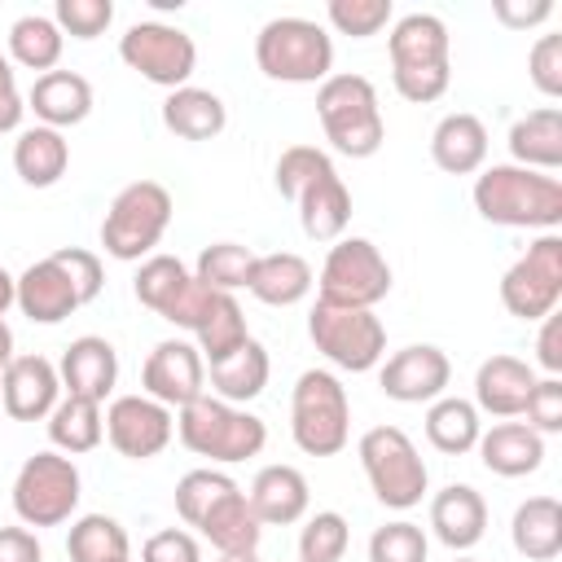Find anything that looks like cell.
<instances>
[{
  "mask_svg": "<svg viewBox=\"0 0 562 562\" xmlns=\"http://www.w3.org/2000/svg\"><path fill=\"white\" fill-rule=\"evenodd\" d=\"M474 211L501 228L553 233L562 224V180L518 162H492L474 176Z\"/></svg>",
  "mask_w": 562,
  "mask_h": 562,
  "instance_id": "obj_1",
  "label": "cell"
},
{
  "mask_svg": "<svg viewBox=\"0 0 562 562\" xmlns=\"http://www.w3.org/2000/svg\"><path fill=\"white\" fill-rule=\"evenodd\" d=\"M448 26L435 13H404L391 35H386V53H391V83L404 101H439L452 83V61H448Z\"/></svg>",
  "mask_w": 562,
  "mask_h": 562,
  "instance_id": "obj_2",
  "label": "cell"
},
{
  "mask_svg": "<svg viewBox=\"0 0 562 562\" xmlns=\"http://www.w3.org/2000/svg\"><path fill=\"white\" fill-rule=\"evenodd\" d=\"M316 119L325 127V140L347 158H373L386 140L378 88L364 75H329L316 88Z\"/></svg>",
  "mask_w": 562,
  "mask_h": 562,
  "instance_id": "obj_3",
  "label": "cell"
},
{
  "mask_svg": "<svg viewBox=\"0 0 562 562\" xmlns=\"http://www.w3.org/2000/svg\"><path fill=\"white\" fill-rule=\"evenodd\" d=\"M176 435H180V443L189 452L211 457L220 465L259 457L263 443H268L263 417H255V413H246L237 404H224L220 395H198L193 404L176 408Z\"/></svg>",
  "mask_w": 562,
  "mask_h": 562,
  "instance_id": "obj_4",
  "label": "cell"
},
{
  "mask_svg": "<svg viewBox=\"0 0 562 562\" xmlns=\"http://www.w3.org/2000/svg\"><path fill=\"white\" fill-rule=\"evenodd\" d=\"M255 66L277 83H325L334 75V40L312 18H272L255 35Z\"/></svg>",
  "mask_w": 562,
  "mask_h": 562,
  "instance_id": "obj_5",
  "label": "cell"
},
{
  "mask_svg": "<svg viewBox=\"0 0 562 562\" xmlns=\"http://www.w3.org/2000/svg\"><path fill=\"white\" fill-rule=\"evenodd\" d=\"M290 435L307 457H334L351 439V404L347 386L329 369H307L290 395Z\"/></svg>",
  "mask_w": 562,
  "mask_h": 562,
  "instance_id": "obj_6",
  "label": "cell"
},
{
  "mask_svg": "<svg viewBox=\"0 0 562 562\" xmlns=\"http://www.w3.org/2000/svg\"><path fill=\"white\" fill-rule=\"evenodd\" d=\"M167 224H171V193L158 180H132L114 193L101 220V246L110 259L136 263V259H149Z\"/></svg>",
  "mask_w": 562,
  "mask_h": 562,
  "instance_id": "obj_7",
  "label": "cell"
},
{
  "mask_svg": "<svg viewBox=\"0 0 562 562\" xmlns=\"http://www.w3.org/2000/svg\"><path fill=\"white\" fill-rule=\"evenodd\" d=\"M356 452H360V465H364V479H369L373 496L386 509H413V505H422V496L430 487V470H426L417 443L400 426H373V430H364L360 443H356Z\"/></svg>",
  "mask_w": 562,
  "mask_h": 562,
  "instance_id": "obj_8",
  "label": "cell"
},
{
  "mask_svg": "<svg viewBox=\"0 0 562 562\" xmlns=\"http://www.w3.org/2000/svg\"><path fill=\"white\" fill-rule=\"evenodd\" d=\"M391 294V263L369 237H338L316 277V303L329 307H364Z\"/></svg>",
  "mask_w": 562,
  "mask_h": 562,
  "instance_id": "obj_9",
  "label": "cell"
},
{
  "mask_svg": "<svg viewBox=\"0 0 562 562\" xmlns=\"http://www.w3.org/2000/svg\"><path fill=\"white\" fill-rule=\"evenodd\" d=\"M79 465L61 452H35L13 479V514L26 527H61L79 509Z\"/></svg>",
  "mask_w": 562,
  "mask_h": 562,
  "instance_id": "obj_10",
  "label": "cell"
},
{
  "mask_svg": "<svg viewBox=\"0 0 562 562\" xmlns=\"http://www.w3.org/2000/svg\"><path fill=\"white\" fill-rule=\"evenodd\" d=\"M307 334H312L316 351L347 373H369L386 356V325L364 307L316 303L307 316Z\"/></svg>",
  "mask_w": 562,
  "mask_h": 562,
  "instance_id": "obj_11",
  "label": "cell"
},
{
  "mask_svg": "<svg viewBox=\"0 0 562 562\" xmlns=\"http://www.w3.org/2000/svg\"><path fill=\"white\" fill-rule=\"evenodd\" d=\"M119 57L140 79L176 92L189 83L193 66H198V44L189 31H180L171 22H136L119 35Z\"/></svg>",
  "mask_w": 562,
  "mask_h": 562,
  "instance_id": "obj_12",
  "label": "cell"
},
{
  "mask_svg": "<svg viewBox=\"0 0 562 562\" xmlns=\"http://www.w3.org/2000/svg\"><path fill=\"white\" fill-rule=\"evenodd\" d=\"M562 299V237L540 233L501 277V303L518 321H544Z\"/></svg>",
  "mask_w": 562,
  "mask_h": 562,
  "instance_id": "obj_13",
  "label": "cell"
},
{
  "mask_svg": "<svg viewBox=\"0 0 562 562\" xmlns=\"http://www.w3.org/2000/svg\"><path fill=\"white\" fill-rule=\"evenodd\" d=\"M176 435V417L167 404L149 395H119L105 408V439L119 457L127 461H149L158 457Z\"/></svg>",
  "mask_w": 562,
  "mask_h": 562,
  "instance_id": "obj_14",
  "label": "cell"
},
{
  "mask_svg": "<svg viewBox=\"0 0 562 562\" xmlns=\"http://www.w3.org/2000/svg\"><path fill=\"white\" fill-rule=\"evenodd\" d=\"M140 386L149 400L167 404V408H184L198 395H206V360L193 342L184 338H162L140 369Z\"/></svg>",
  "mask_w": 562,
  "mask_h": 562,
  "instance_id": "obj_15",
  "label": "cell"
},
{
  "mask_svg": "<svg viewBox=\"0 0 562 562\" xmlns=\"http://www.w3.org/2000/svg\"><path fill=\"white\" fill-rule=\"evenodd\" d=\"M378 382H382L386 400H395V404H430L448 391L452 364L435 342H413V347H400L395 356H386Z\"/></svg>",
  "mask_w": 562,
  "mask_h": 562,
  "instance_id": "obj_16",
  "label": "cell"
},
{
  "mask_svg": "<svg viewBox=\"0 0 562 562\" xmlns=\"http://www.w3.org/2000/svg\"><path fill=\"white\" fill-rule=\"evenodd\" d=\"M61 400V378L57 364L44 356H13L0 373V404L13 422H40L57 408Z\"/></svg>",
  "mask_w": 562,
  "mask_h": 562,
  "instance_id": "obj_17",
  "label": "cell"
},
{
  "mask_svg": "<svg viewBox=\"0 0 562 562\" xmlns=\"http://www.w3.org/2000/svg\"><path fill=\"white\" fill-rule=\"evenodd\" d=\"M83 303H79V290H75V281L66 277V268L53 259V255H44V259H35L22 277H18V312L26 316V321H35V325H57V321H66L70 312H79Z\"/></svg>",
  "mask_w": 562,
  "mask_h": 562,
  "instance_id": "obj_18",
  "label": "cell"
},
{
  "mask_svg": "<svg viewBox=\"0 0 562 562\" xmlns=\"http://www.w3.org/2000/svg\"><path fill=\"white\" fill-rule=\"evenodd\" d=\"M57 378H61V391L75 395V400H92V404H105V395L114 391L119 382V351L97 338V334H83L66 347L61 364H57Z\"/></svg>",
  "mask_w": 562,
  "mask_h": 562,
  "instance_id": "obj_19",
  "label": "cell"
},
{
  "mask_svg": "<svg viewBox=\"0 0 562 562\" xmlns=\"http://www.w3.org/2000/svg\"><path fill=\"white\" fill-rule=\"evenodd\" d=\"M536 386V369L518 356H487L474 373V408L487 417H522Z\"/></svg>",
  "mask_w": 562,
  "mask_h": 562,
  "instance_id": "obj_20",
  "label": "cell"
},
{
  "mask_svg": "<svg viewBox=\"0 0 562 562\" xmlns=\"http://www.w3.org/2000/svg\"><path fill=\"white\" fill-rule=\"evenodd\" d=\"M26 110H35V119L44 127H75L92 114V83L79 75V70H48V75H35L31 92H26Z\"/></svg>",
  "mask_w": 562,
  "mask_h": 562,
  "instance_id": "obj_21",
  "label": "cell"
},
{
  "mask_svg": "<svg viewBox=\"0 0 562 562\" xmlns=\"http://www.w3.org/2000/svg\"><path fill=\"white\" fill-rule=\"evenodd\" d=\"M430 158L448 176H474L487 162V127L470 110H452L430 132Z\"/></svg>",
  "mask_w": 562,
  "mask_h": 562,
  "instance_id": "obj_22",
  "label": "cell"
},
{
  "mask_svg": "<svg viewBox=\"0 0 562 562\" xmlns=\"http://www.w3.org/2000/svg\"><path fill=\"white\" fill-rule=\"evenodd\" d=\"M479 461L483 470L501 479H522L544 465V435H536L527 422H496L492 430L479 435Z\"/></svg>",
  "mask_w": 562,
  "mask_h": 562,
  "instance_id": "obj_23",
  "label": "cell"
},
{
  "mask_svg": "<svg viewBox=\"0 0 562 562\" xmlns=\"http://www.w3.org/2000/svg\"><path fill=\"white\" fill-rule=\"evenodd\" d=\"M430 527H435L439 544H448L452 553H465L487 531V505L470 483H448L430 501Z\"/></svg>",
  "mask_w": 562,
  "mask_h": 562,
  "instance_id": "obj_24",
  "label": "cell"
},
{
  "mask_svg": "<svg viewBox=\"0 0 562 562\" xmlns=\"http://www.w3.org/2000/svg\"><path fill=\"white\" fill-rule=\"evenodd\" d=\"M246 501H250V509H255V518L263 527H290V522H299L307 514L312 492H307L303 470H294V465H263L255 474Z\"/></svg>",
  "mask_w": 562,
  "mask_h": 562,
  "instance_id": "obj_25",
  "label": "cell"
},
{
  "mask_svg": "<svg viewBox=\"0 0 562 562\" xmlns=\"http://www.w3.org/2000/svg\"><path fill=\"white\" fill-rule=\"evenodd\" d=\"M294 206H299V224H303V233H307L312 241H338V237L347 233L351 193H347V184H342V176H338L334 167L321 171V176L294 198Z\"/></svg>",
  "mask_w": 562,
  "mask_h": 562,
  "instance_id": "obj_26",
  "label": "cell"
},
{
  "mask_svg": "<svg viewBox=\"0 0 562 562\" xmlns=\"http://www.w3.org/2000/svg\"><path fill=\"white\" fill-rule=\"evenodd\" d=\"M198 531H202V540H211V549H220V553H255V549H259V536H263V522L255 518L246 492L233 483V487L198 518Z\"/></svg>",
  "mask_w": 562,
  "mask_h": 562,
  "instance_id": "obj_27",
  "label": "cell"
},
{
  "mask_svg": "<svg viewBox=\"0 0 562 562\" xmlns=\"http://www.w3.org/2000/svg\"><path fill=\"white\" fill-rule=\"evenodd\" d=\"M70 167V140L57 127H22L13 140V171L31 189H53Z\"/></svg>",
  "mask_w": 562,
  "mask_h": 562,
  "instance_id": "obj_28",
  "label": "cell"
},
{
  "mask_svg": "<svg viewBox=\"0 0 562 562\" xmlns=\"http://www.w3.org/2000/svg\"><path fill=\"white\" fill-rule=\"evenodd\" d=\"M162 127L171 136H180V140H211V136H220L228 127V105L211 88L184 83V88L167 92V101H162Z\"/></svg>",
  "mask_w": 562,
  "mask_h": 562,
  "instance_id": "obj_29",
  "label": "cell"
},
{
  "mask_svg": "<svg viewBox=\"0 0 562 562\" xmlns=\"http://www.w3.org/2000/svg\"><path fill=\"white\" fill-rule=\"evenodd\" d=\"M509 154L518 167L531 171H558L562 167V110L558 105H540L522 119H514L509 127Z\"/></svg>",
  "mask_w": 562,
  "mask_h": 562,
  "instance_id": "obj_30",
  "label": "cell"
},
{
  "mask_svg": "<svg viewBox=\"0 0 562 562\" xmlns=\"http://www.w3.org/2000/svg\"><path fill=\"white\" fill-rule=\"evenodd\" d=\"M312 285H316L312 263L294 250H277V255H255V272L246 290L268 307H294L307 299Z\"/></svg>",
  "mask_w": 562,
  "mask_h": 562,
  "instance_id": "obj_31",
  "label": "cell"
},
{
  "mask_svg": "<svg viewBox=\"0 0 562 562\" xmlns=\"http://www.w3.org/2000/svg\"><path fill=\"white\" fill-rule=\"evenodd\" d=\"M509 540L527 562H553L562 553V505L553 496H527L509 518Z\"/></svg>",
  "mask_w": 562,
  "mask_h": 562,
  "instance_id": "obj_32",
  "label": "cell"
},
{
  "mask_svg": "<svg viewBox=\"0 0 562 562\" xmlns=\"http://www.w3.org/2000/svg\"><path fill=\"white\" fill-rule=\"evenodd\" d=\"M268 373H272V360H268L263 342L259 338H246L233 356H224V360L211 364V386H215V395L224 404H246V400L263 395Z\"/></svg>",
  "mask_w": 562,
  "mask_h": 562,
  "instance_id": "obj_33",
  "label": "cell"
},
{
  "mask_svg": "<svg viewBox=\"0 0 562 562\" xmlns=\"http://www.w3.org/2000/svg\"><path fill=\"white\" fill-rule=\"evenodd\" d=\"M48 439L61 457H79V452H92L101 439H105V417H101V404L92 400H75V395H61L57 408L48 413Z\"/></svg>",
  "mask_w": 562,
  "mask_h": 562,
  "instance_id": "obj_34",
  "label": "cell"
},
{
  "mask_svg": "<svg viewBox=\"0 0 562 562\" xmlns=\"http://www.w3.org/2000/svg\"><path fill=\"white\" fill-rule=\"evenodd\" d=\"M479 435H483V422H479V408L470 400H461V395L430 400V408H426V439H430V448H439L448 457H461V452H470L479 443Z\"/></svg>",
  "mask_w": 562,
  "mask_h": 562,
  "instance_id": "obj_35",
  "label": "cell"
},
{
  "mask_svg": "<svg viewBox=\"0 0 562 562\" xmlns=\"http://www.w3.org/2000/svg\"><path fill=\"white\" fill-rule=\"evenodd\" d=\"M61 48H66V35H61L57 22L44 18V13H26V18H18V22L9 26V57H13L18 66H26V70H40V75L57 70Z\"/></svg>",
  "mask_w": 562,
  "mask_h": 562,
  "instance_id": "obj_36",
  "label": "cell"
},
{
  "mask_svg": "<svg viewBox=\"0 0 562 562\" xmlns=\"http://www.w3.org/2000/svg\"><path fill=\"white\" fill-rule=\"evenodd\" d=\"M127 549H132L127 531L110 514H83L70 522V536H66L70 562H119V558H132Z\"/></svg>",
  "mask_w": 562,
  "mask_h": 562,
  "instance_id": "obj_37",
  "label": "cell"
},
{
  "mask_svg": "<svg viewBox=\"0 0 562 562\" xmlns=\"http://www.w3.org/2000/svg\"><path fill=\"white\" fill-rule=\"evenodd\" d=\"M193 338H198V351H202V360H206V364H215V360L233 356V351L250 338V329H246V316H241L237 299H233V294H215V303H211V312L202 316V325L193 329Z\"/></svg>",
  "mask_w": 562,
  "mask_h": 562,
  "instance_id": "obj_38",
  "label": "cell"
},
{
  "mask_svg": "<svg viewBox=\"0 0 562 562\" xmlns=\"http://www.w3.org/2000/svg\"><path fill=\"white\" fill-rule=\"evenodd\" d=\"M250 272H255V250L237 246V241H215L198 255V268L193 277L220 294H233V290H246L250 285Z\"/></svg>",
  "mask_w": 562,
  "mask_h": 562,
  "instance_id": "obj_39",
  "label": "cell"
},
{
  "mask_svg": "<svg viewBox=\"0 0 562 562\" xmlns=\"http://www.w3.org/2000/svg\"><path fill=\"white\" fill-rule=\"evenodd\" d=\"M193 272L176 259V255H149V259H140V268H136V281H132V290H136V299L149 307V312H167V303L184 290V281H189Z\"/></svg>",
  "mask_w": 562,
  "mask_h": 562,
  "instance_id": "obj_40",
  "label": "cell"
},
{
  "mask_svg": "<svg viewBox=\"0 0 562 562\" xmlns=\"http://www.w3.org/2000/svg\"><path fill=\"white\" fill-rule=\"evenodd\" d=\"M347 544H351L347 518L338 509H321L299 531V562H338L347 553Z\"/></svg>",
  "mask_w": 562,
  "mask_h": 562,
  "instance_id": "obj_41",
  "label": "cell"
},
{
  "mask_svg": "<svg viewBox=\"0 0 562 562\" xmlns=\"http://www.w3.org/2000/svg\"><path fill=\"white\" fill-rule=\"evenodd\" d=\"M426 553H430V540L408 518L386 522L369 536V562H426Z\"/></svg>",
  "mask_w": 562,
  "mask_h": 562,
  "instance_id": "obj_42",
  "label": "cell"
},
{
  "mask_svg": "<svg viewBox=\"0 0 562 562\" xmlns=\"http://www.w3.org/2000/svg\"><path fill=\"white\" fill-rule=\"evenodd\" d=\"M325 18H329V26L338 35L369 40V35H378L395 18V9H391V0H329Z\"/></svg>",
  "mask_w": 562,
  "mask_h": 562,
  "instance_id": "obj_43",
  "label": "cell"
},
{
  "mask_svg": "<svg viewBox=\"0 0 562 562\" xmlns=\"http://www.w3.org/2000/svg\"><path fill=\"white\" fill-rule=\"evenodd\" d=\"M334 162H329V154L325 149H316V145H290V149H281V158H277V171H272V180H277V193L281 198H299L321 171H329Z\"/></svg>",
  "mask_w": 562,
  "mask_h": 562,
  "instance_id": "obj_44",
  "label": "cell"
},
{
  "mask_svg": "<svg viewBox=\"0 0 562 562\" xmlns=\"http://www.w3.org/2000/svg\"><path fill=\"white\" fill-rule=\"evenodd\" d=\"M233 487L228 474L220 470H189L180 483H176V514L184 518V527H198V518Z\"/></svg>",
  "mask_w": 562,
  "mask_h": 562,
  "instance_id": "obj_45",
  "label": "cell"
},
{
  "mask_svg": "<svg viewBox=\"0 0 562 562\" xmlns=\"http://www.w3.org/2000/svg\"><path fill=\"white\" fill-rule=\"evenodd\" d=\"M53 22H57L61 35L97 40V35L110 31V22H114V4H110V0H57Z\"/></svg>",
  "mask_w": 562,
  "mask_h": 562,
  "instance_id": "obj_46",
  "label": "cell"
},
{
  "mask_svg": "<svg viewBox=\"0 0 562 562\" xmlns=\"http://www.w3.org/2000/svg\"><path fill=\"white\" fill-rule=\"evenodd\" d=\"M522 417L536 435H558L562 430V378H536Z\"/></svg>",
  "mask_w": 562,
  "mask_h": 562,
  "instance_id": "obj_47",
  "label": "cell"
},
{
  "mask_svg": "<svg viewBox=\"0 0 562 562\" xmlns=\"http://www.w3.org/2000/svg\"><path fill=\"white\" fill-rule=\"evenodd\" d=\"M527 75L531 83L553 101L562 97V35H540L527 53Z\"/></svg>",
  "mask_w": 562,
  "mask_h": 562,
  "instance_id": "obj_48",
  "label": "cell"
},
{
  "mask_svg": "<svg viewBox=\"0 0 562 562\" xmlns=\"http://www.w3.org/2000/svg\"><path fill=\"white\" fill-rule=\"evenodd\" d=\"M53 259H57V263L66 268V277L75 281L79 303H92V299L101 294L105 272H101V259H97L92 250H83V246H61V250H53Z\"/></svg>",
  "mask_w": 562,
  "mask_h": 562,
  "instance_id": "obj_49",
  "label": "cell"
},
{
  "mask_svg": "<svg viewBox=\"0 0 562 562\" xmlns=\"http://www.w3.org/2000/svg\"><path fill=\"white\" fill-rule=\"evenodd\" d=\"M215 294H220V290L202 285L198 277H189V281H184V290H180V294H176V299L167 303L162 321H167V325H180V329H198V325H202V316L211 312Z\"/></svg>",
  "mask_w": 562,
  "mask_h": 562,
  "instance_id": "obj_50",
  "label": "cell"
},
{
  "mask_svg": "<svg viewBox=\"0 0 562 562\" xmlns=\"http://www.w3.org/2000/svg\"><path fill=\"white\" fill-rule=\"evenodd\" d=\"M140 562H202V549L184 527H167V531H154L145 540Z\"/></svg>",
  "mask_w": 562,
  "mask_h": 562,
  "instance_id": "obj_51",
  "label": "cell"
},
{
  "mask_svg": "<svg viewBox=\"0 0 562 562\" xmlns=\"http://www.w3.org/2000/svg\"><path fill=\"white\" fill-rule=\"evenodd\" d=\"M22 114H26V101H22V92H18L13 61L0 53V132H18V127H22Z\"/></svg>",
  "mask_w": 562,
  "mask_h": 562,
  "instance_id": "obj_52",
  "label": "cell"
},
{
  "mask_svg": "<svg viewBox=\"0 0 562 562\" xmlns=\"http://www.w3.org/2000/svg\"><path fill=\"white\" fill-rule=\"evenodd\" d=\"M536 360L549 369V378H558V373H562V316H558V312H549V316L540 321Z\"/></svg>",
  "mask_w": 562,
  "mask_h": 562,
  "instance_id": "obj_53",
  "label": "cell"
},
{
  "mask_svg": "<svg viewBox=\"0 0 562 562\" xmlns=\"http://www.w3.org/2000/svg\"><path fill=\"white\" fill-rule=\"evenodd\" d=\"M0 562H44V549H40L35 531L0 527Z\"/></svg>",
  "mask_w": 562,
  "mask_h": 562,
  "instance_id": "obj_54",
  "label": "cell"
},
{
  "mask_svg": "<svg viewBox=\"0 0 562 562\" xmlns=\"http://www.w3.org/2000/svg\"><path fill=\"white\" fill-rule=\"evenodd\" d=\"M492 13H496L505 26H514V31H527V26H540V22L553 13V4H549V0H531V4L496 0V4H492Z\"/></svg>",
  "mask_w": 562,
  "mask_h": 562,
  "instance_id": "obj_55",
  "label": "cell"
},
{
  "mask_svg": "<svg viewBox=\"0 0 562 562\" xmlns=\"http://www.w3.org/2000/svg\"><path fill=\"white\" fill-rule=\"evenodd\" d=\"M9 307H18V277H13L9 268H0V316H4Z\"/></svg>",
  "mask_w": 562,
  "mask_h": 562,
  "instance_id": "obj_56",
  "label": "cell"
},
{
  "mask_svg": "<svg viewBox=\"0 0 562 562\" xmlns=\"http://www.w3.org/2000/svg\"><path fill=\"white\" fill-rule=\"evenodd\" d=\"M9 360H13V329H9L4 316H0V373H4Z\"/></svg>",
  "mask_w": 562,
  "mask_h": 562,
  "instance_id": "obj_57",
  "label": "cell"
},
{
  "mask_svg": "<svg viewBox=\"0 0 562 562\" xmlns=\"http://www.w3.org/2000/svg\"><path fill=\"white\" fill-rule=\"evenodd\" d=\"M220 562H259L255 553H220Z\"/></svg>",
  "mask_w": 562,
  "mask_h": 562,
  "instance_id": "obj_58",
  "label": "cell"
},
{
  "mask_svg": "<svg viewBox=\"0 0 562 562\" xmlns=\"http://www.w3.org/2000/svg\"><path fill=\"white\" fill-rule=\"evenodd\" d=\"M457 562H479V558H457Z\"/></svg>",
  "mask_w": 562,
  "mask_h": 562,
  "instance_id": "obj_59",
  "label": "cell"
},
{
  "mask_svg": "<svg viewBox=\"0 0 562 562\" xmlns=\"http://www.w3.org/2000/svg\"><path fill=\"white\" fill-rule=\"evenodd\" d=\"M119 562H132V558H119Z\"/></svg>",
  "mask_w": 562,
  "mask_h": 562,
  "instance_id": "obj_60",
  "label": "cell"
}]
</instances>
